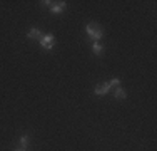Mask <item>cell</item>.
<instances>
[{
    "label": "cell",
    "instance_id": "ba28073f",
    "mask_svg": "<svg viewBox=\"0 0 157 151\" xmlns=\"http://www.w3.org/2000/svg\"><path fill=\"white\" fill-rule=\"evenodd\" d=\"M92 52H94L95 55H100V54L104 52L102 44H99V42H92Z\"/></svg>",
    "mask_w": 157,
    "mask_h": 151
},
{
    "label": "cell",
    "instance_id": "52a82bcc",
    "mask_svg": "<svg viewBox=\"0 0 157 151\" xmlns=\"http://www.w3.org/2000/svg\"><path fill=\"white\" fill-rule=\"evenodd\" d=\"M114 97H115L117 101H125V99H127V92H125V91L121 88V86H119V88H115Z\"/></svg>",
    "mask_w": 157,
    "mask_h": 151
},
{
    "label": "cell",
    "instance_id": "8992f818",
    "mask_svg": "<svg viewBox=\"0 0 157 151\" xmlns=\"http://www.w3.org/2000/svg\"><path fill=\"white\" fill-rule=\"evenodd\" d=\"M29 146H30V136H29V134H22L20 139H18V148L29 149Z\"/></svg>",
    "mask_w": 157,
    "mask_h": 151
},
{
    "label": "cell",
    "instance_id": "5b68a950",
    "mask_svg": "<svg viewBox=\"0 0 157 151\" xmlns=\"http://www.w3.org/2000/svg\"><path fill=\"white\" fill-rule=\"evenodd\" d=\"M65 9H67V2H55L54 5L50 7V12L54 15H57V14H62Z\"/></svg>",
    "mask_w": 157,
    "mask_h": 151
},
{
    "label": "cell",
    "instance_id": "3957f363",
    "mask_svg": "<svg viewBox=\"0 0 157 151\" xmlns=\"http://www.w3.org/2000/svg\"><path fill=\"white\" fill-rule=\"evenodd\" d=\"M44 37L42 30L37 29V27H32L30 30H27V39H32V40H37V42H40V39Z\"/></svg>",
    "mask_w": 157,
    "mask_h": 151
},
{
    "label": "cell",
    "instance_id": "277c9868",
    "mask_svg": "<svg viewBox=\"0 0 157 151\" xmlns=\"http://www.w3.org/2000/svg\"><path fill=\"white\" fill-rule=\"evenodd\" d=\"M112 88L109 86V82H104L102 86H97V88L94 89V94L95 96H105V94H109V91Z\"/></svg>",
    "mask_w": 157,
    "mask_h": 151
},
{
    "label": "cell",
    "instance_id": "30bf717a",
    "mask_svg": "<svg viewBox=\"0 0 157 151\" xmlns=\"http://www.w3.org/2000/svg\"><path fill=\"white\" fill-rule=\"evenodd\" d=\"M54 3H55V2H50V0H44V2H40V5H42V7H48V9H50Z\"/></svg>",
    "mask_w": 157,
    "mask_h": 151
},
{
    "label": "cell",
    "instance_id": "6da1fadb",
    "mask_svg": "<svg viewBox=\"0 0 157 151\" xmlns=\"http://www.w3.org/2000/svg\"><path fill=\"white\" fill-rule=\"evenodd\" d=\"M85 34H87V37L92 42H99L104 37V29L100 27L97 22H89V24L85 25Z\"/></svg>",
    "mask_w": 157,
    "mask_h": 151
},
{
    "label": "cell",
    "instance_id": "8fae6325",
    "mask_svg": "<svg viewBox=\"0 0 157 151\" xmlns=\"http://www.w3.org/2000/svg\"><path fill=\"white\" fill-rule=\"evenodd\" d=\"M15 151H27V149H22V148H17Z\"/></svg>",
    "mask_w": 157,
    "mask_h": 151
},
{
    "label": "cell",
    "instance_id": "7a4b0ae2",
    "mask_svg": "<svg viewBox=\"0 0 157 151\" xmlns=\"http://www.w3.org/2000/svg\"><path fill=\"white\" fill-rule=\"evenodd\" d=\"M40 47L42 49H45V51H50V49H54V45H55V37L52 35V34H45V35L40 39Z\"/></svg>",
    "mask_w": 157,
    "mask_h": 151
},
{
    "label": "cell",
    "instance_id": "9c48e42d",
    "mask_svg": "<svg viewBox=\"0 0 157 151\" xmlns=\"http://www.w3.org/2000/svg\"><path fill=\"white\" fill-rule=\"evenodd\" d=\"M109 86H110V88H119V86H121V79H119V77H114V79L109 82Z\"/></svg>",
    "mask_w": 157,
    "mask_h": 151
}]
</instances>
